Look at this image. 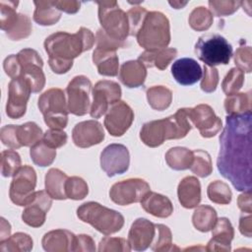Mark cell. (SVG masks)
I'll return each mask as SVG.
<instances>
[{"instance_id": "obj_19", "label": "cell", "mask_w": 252, "mask_h": 252, "mask_svg": "<svg viewBox=\"0 0 252 252\" xmlns=\"http://www.w3.org/2000/svg\"><path fill=\"white\" fill-rule=\"evenodd\" d=\"M155 234L156 224L147 219L139 218L132 223L127 241L131 249L144 251L152 244Z\"/></svg>"}, {"instance_id": "obj_38", "label": "cell", "mask_w": 252, "mask_h": 252, "mask_svg": "<svg viewBox=\"0 0 252 252\" xmlns=\"http://www.w3.org/2000/svg\"><path fill=\"white\" fill-rule=\"evenodd\" d=\"M18 140L23 147H32L42 139L43 133L41 128L34 122H26L18 125Z\"/></svg>"}, {"instance_id": "obj_49", "label": "cell", "mask_w": 252, "mask_h": 252, "mask_svg": "<svg viewBox=\"0 0 252 252\" xmlns=\"http://www.w3.org/2000/svg\"><path fill=\"white\" fill-rule=\"evenodd\" d=\"M132 250L128 241L121 237H103L98 244L99 252H109V251H122L128 252Z\"/></svg>"}, {"instance_id": "obj_17", "label": "cell", "mask_w": 252, "mask_h": 252, "mask_svg": "<svg viewBox=\"0 0 252 252\" xmlns=\"http://www.w3.org/2000/svg\"><path fill=\"white\" fill-rule=\"evenodd\" d=\"M52 198L46 191H35L32 200L25 206L22 214L24 222L32 227L41 226L46 219V214L51 208Z\"/></svg>"}, {"instance_id": "obj_61", "label": "cell", "mask_w": 252, "mask_h": 252, "mask_svg": "<svg viewBox=\"0 0 252 252\" xmlns=\"http://www.w3.org/2000/svg\"><path fill=\"white\" fill-rule=\"evenodd\" d=\"M169 3V5H171L174 9H181V8H183L186 4H187V2H180V1H173V2H168Z\"/></svg>"}, {"instance_id": "obj_21", "label": "cell", "mask_w": 252, "mask_h": 252, "mask_svg": "<svg viewBox=\"0 0 252 252\" xmlns=\"http://www.w3.org/2000/svg\"><path fill=\"white\" fill-rule=\"evenodd\" d=\"M212 238L206 247L207 251H229L234 229L226 218L218 219L212 228Z\"/></svg>"}, {"instance_id": "obj_57", "label": "cell", "mask_w": 252, "mask_h": 252, "mask_svg": "<svg viewBox=\"0 0 252 252\" xmlns=\"http://www.w3.org/2000/svg\"><path fill=\"white\" fill-rule=\"evenodd\" d=\"M55 6L61 11L67 14H75L80 10L81 2L79 1H54Z\"/></svg>"}, {"instance_id": "obj_50", "label": "cell", "mask_w": 252, "mask_h": 252, "mask_svg": "<svg viewBox=\"0 0 252 252\" xmlns=\"http://www.w3.org/2000/svg\"><path fill=\"white\" fill-rule=\"evenodd\" d=\"M203 78L201 81V90L205 93H213L216 91L219 83V72L217 68L204 65Z\"/></svg>"}, {"instance_id": "obj_28", "label": "cell", "mask_w": 252, "mask_h": 252, "mask_svg": "<svg viewBox=\"0 0 252 252\" xmlns=\"http://www.w3.org/2000/svg\"><path fill=\"white\" fill-rule=\"evenodd\" d=\"M140 139L145 145L151 148H156L162 145L166 140L164 118L145 123L140 131Z\"/></svg>"}, {"instance_id": "obj_14", "label": "cell", "mask_w": 252, "mask_h": 252, "mask_svg": "<svg viewBox=\"0 0 252 252\" xmlns=\"http://www.w3.org/2000/svg\"><path fill=\"white\" fill-rule=\"evenodd\" d=\"M187 112L192 126H195L204 138L214 137L221 129V119L208 104L201 103L191 108L187 107Z\"/></svg>"}, {"instance_id": "obj_25", "label": "cell", "mask_w": 252, "mask_h": 252, "mask_svg": "<svg viewBox=\"0 0 252 252\" xmlns=\"http://www.w3.org/2000/svg\"><path fill=\"white\" fill-rule=\"evenodd\" d=\"M146 77V67L139 60L127 61L120 67L119 80L127 88H139L143 86Z\"/></svg>"}, {"instance_id": "obj_45", "label": "cell", "mask_w": 252, "mask_h": 252, "mask_svg": "<svg viewBox=\"0 0 252 252\" xmlns=\"http://www.w3.org/2000/svg\"><path fill=\"white\" fill-rule=\"evenodd\" d=\"M20 155L14 150H6L1 153V173L4 177L14 176L21 168Z\"/></svg>"}, {"instance_id": "obj_52", "label": "cell", "mask_w": 252, "mask_h": 252, "mask_svg": "<svg viewBox=\"0 0 252 252\" xmlns=\"http://www.w3.org/2000/svg\"><path fill=\"white\" fill-rule=\"evenodd\" d=\"M234 63L236 68L240 69L242 72L250 73L252 70V60H251V47L240 45L234 53Z\"/></svg>"}, {"instance_id": "obj_6", "label": "cell", "mask_w": 252, "mask_h": 252, "mask_svg": "<svg viewBox=\"0 0 252 252\" xmlns=\"http://www.w3.org/2000/svg\"><path fill=\"white\" fill-rule=\"evenodd\" d=\"M38 108L50 129L63 130L68 123V107L63 90L51 88L40 94Z\"/></svg>"}, {"instance_id": "obj_51", "label": "cell", "mask_w": 252, "mask_h": 252, "mask_svg": "<svg viewBox=\"0 0 252 252\" xmlns=\"http://www.w3.org/2000/svg\"><path fill=\"white\" fill-rule=\"evenodd\" d=\"M148 11L141 6H134L127 12L129 24V35H135L140 29Z\"/></svg>"}, {"instance_id": "obj_47", "label": "cell", "mask_w": 252, "mask_h": 252, "mask_svg": "<svg viewBox=\"0 0 252 252\" xmlns=\"http://www.w3.org/2000/svg\"><path fill=\"white\" fill-rule=\"evenodd\" d=\"M32 31L31 19L24 14H19V19L13 29L7 32V36L12 40H20L28 37Z\"/></svg>"}, {"instance_id": "obj_9", "label": "cell", "mask_w": 252, "mask_h": 252, "mask_svg": "<svg viewBox=\"0 0 252 252\" xmlns=\"http://www.w3.org/2000/svg\"><path fill=\"white\" fill-rule=\"evenodd\" d=\"M92 82L84 75L74 77L66 88L68 111L77 116H83L91 109Z\"/></svg>"}, {"instance_id": "obj_39", "label": "cell", "mask_w": 252, "mask_h": 252, "mask_svg": "<svg viewBox=\"0 0 252 252\" xmlns=\"http://www.w3.org/2000/svg\"><path fill=\"white\" fill-rule=\"evenodd\" d=\"M151 248L153 251H172L179 250L178 247L172 244V234L168 226L158 223L156 224V234L152 242Z\"/></svg>"}, {"instance_id": "obj_24", "label": "cell", "mask_w": 252, "mask_h": 252, "mask_svg": "<svg viewBox=\"0 0 252 252\" xmlns=\"http://www.w3.org/2000/svg\"><path fill=\"white\" fill-rule=\"evenodd\" d=\"M166 128V140L184 138L192 128L187 108H179L173 115L164 118Z\"/></svg>"}, {"instance_id": "obj_36", "label": "cell", "mask_w": 252, "mask_h": 252, "mask_svg": "<svg viewBox=\"0 0 252 252\" xmlns=\"http://www.w3.org/2000/svg\"><path fill=\"white\" fill-rule=\"evenodd\" d=\"M224 109L227 115L239 114L247 111H251V94L248 93H236L231 95H227L224 99Z\"/></svg>"}, {"instance_id": "obj_26", "label": "cell", "mask_w": 252, "mask_h": 252, "mask_svg": "<svg viewBox=\"0 0 252 252\" xmlns=\"http://www.w3.org/2000/svg\"><path fill=\"white\" fill-rule=\"evenodd\" d=\"M141 206L147 213L157 218H167L173 213L171 201L166 196L152 191L145 195Z\"/></svg>"}, {"instance_id": "obj_42", "label": "cell", "mask_w": 252, "mask_h": 252, "mask_svg": "<svg viewBox=\"0 0 252 252\" xmlns=\"http://www.w3.org/2000/svg\"><path fill=\"white\" fill-rule=\"evenodd\" d=\"M207 195L213 203L220 205L229 204L232 197V193L228 185L220 180H216L209 184L207 188Z\"/></svg>"}, {"instance_id": "obj_31", "label": "cell", "mask_w": 252, "mask_h": 252, "mask_svg": "<svg viewBox=\"0 0 252 252\" xmlns=\"http://www.w3.org/2000/svg\"><path fill=\"white\" fill-rule=\"evenodd\" d=\"M35 10L33 21L40 26H52L61 18V11L55 6L54 1H33Z\"/></svg>"}, {"instance_id": "obj_60", "label": "cell", "mask_w": 252, "mask_h": 252, "mask_svg": "<svg viewBox=\"0 0 252 252\" xmlns=\"http://www.w3.org/2000/svg\"><path fill=\"white\" fill-rule=\"evenodd\" d=\"M11 233V225L10 223L4 219L1 218V228H0V242L6 240Z\"/></svg>"}, {"instance_id": "obj_3", "label": "cell", "mask_w": 252, "mask_h": 252, "mask_svg": "<svg viewBox=\"0 0 252 252\" xmlns=\"http://www.w3.org/2000/svg\"><path fill=\"white\" fill-rule=\"evenodd\" d=\"M42 66L41 57L36 50L32 48H24L18 54H11L3 62L5 73L12 79L27 80L31 84L32 93L40 92L45 85Z\"/></svg>"}, {"instance_id": "obj_34", "label": "cell", "mask_w": 252, "mask_h": 252, "mask_svg": "<svg viewBox=\"0 0 252 252\" xmlns=\"http://www.w3.org/2000/svg\"><path fill=\"white\" fill-rule=\"evenodd\" d=\"M147 99L153 109H166L172 101V92L164 86H154L147 91Z\"/></svg>"}, {"instance_id": "obj_43", "label": "cell", "mask_w": 252, "mask_h": 252, "mask_svg": "<svg viewBox=\"0 0 252 252\" xmlns=\"http://www.w3.org/2000/svg\"><path fill=\"white\" fill-rule=\"evenodd\" d=\"M213 14L208 8H205L203 6L196 7L189 15V25L190 27L197 31V32H203L207 31L213 24Z\"/></svg>"}, {"instance_id": "obj_35", "label": "cell", "mask_w": 252, "mask_h": 252, "mask_svg": "<svg viewBox=\"0 0 252 252\" xmlns=\"http://www.w3.org/2000/svg\"><path fill=\"white\" fill-rule=\"evenodd\" d=\"M32 249V239L24 232H16L0 242V252H28Z\"/></svg>"}, {"instance_id": "obj_13", "label": "cell", "mask_w": 252, "mask_h": 252, "mask_svg": "<svg viewBox=\"0 0 252 252\" xmlns=\"http://www.w3.org/2000/svg\"><path fill=\"white\" fill-rule=\"evenodd\" d=\"M32 92L31 84L23 78L12 79L8 86L6 114L12 119H19L26 113L27 102Z\"/></svg>"}, {"instance_id": "obj_11", "label": "cell", "mask_w": 252, "mask_h": 252, "mask_svg": "<svg viewBox=\"0 0 252 252\" xmlns=\"http://www.w3.org/2000/svg\"><path fill=\"white\" fill-rule=\"evenodd\" d=\"M150 185L141 178H128L114 183L109 190L112 202L120 206L138 203L150 192Z\"/></svg>"}, {"instance_id": "obj_41", "label": "cell", "mask_w": 252, "mask_h": 252, "mask_svg": "<svg viewBox=\"0 0 252 252\" xmlns=\"http://www.w3.org/2000/svg\"><path fill=\"white\" fill-rule=\"evenodd\" d=\"M190 169L199 177H207L213 171L212 158L208 152L203 150L193 151V161Z\"/></svg>"}, {"instance_id": "obj_58", "label": "cell", "mask_w": 252, "mask_h": 252, "mask_svg": "<svg viewBox=\"0 0 252 252\" xmlns=\"http://www.w3.org/2000/svg\"><path fill=\"white\" fill-rule=\"evenodd\" d=\"M237 205L238 208L246 214H251L252 212V205H251V191H243L237 198Z\"/></svg>"}, {"instance_id": "obj_23", "label": "cell", "mask_w": 252, "mask_h": 252, "mask_svg": "<svg viewBox=\"0 0 252 252\" xmlns=\"http://www.w3.org/2000/svg\"><path fill=\"white\" fill-rule=\"evenodd\" d=\"M178 200L186 209L196 208L201 202V184L197 177L186 176L177 187Z\"/></svg>"}, {"instance_id": "obj_54", "label": "cell", "mask_w": 252, "mask_h": 252, "mask_svg": "<svg viewBox=\"0 0 252 252\" xmlns=\"http://www.w3.org/2000/svg\"><path fill=\"white\" fill-rule=\"evenodd\" d=\"M18 125H6L1 128L0 138L2 143L11 149L21 148V144L18 140Z\"/></svg>"}, {"instance_id": "obj_59", "label": "cell", "mask_w": 252, "mask_h": 252, "mask_svg": "<svg viewBox=\"0 0 252 252\" xmlns=\"http://www.w3.org/2000/svg\"><path fill=\"white\" fill-rule=\"evenodd\" d=\"M239 230L246 237H251L252 232V218L251 214L242 215L239 220Z\"/></svg>"}, {"instance_id": "obj_40", "label": "cell", "mask_w": 252, "mask_h": 252, "mask_svg": "<svg viewBox=\"0 0 252 252\" xmlns=\"http://www.w3.org/2000/svg\"><path fill=\"white\" fill-rule=\"evenodd\" d=\"M18 1H0V28L6 33L16 25L19 14L17 13Z\"/></svg>"}, {"instance_id": "obj_44", "label": "cell", "mask_w": 252, "mask_h": 252, "mask_svg": "<svg viewBox=\"0 0 252 252\" xmlns=\"http://www.w3.org/2000/svg\"><path fill=\"white\" fill-rule=\"evenodd\" d=\"M89 193L87 182L79 176L68 177L65 183V194L68 199L83 200Z\"/></svg>"}, {"instance_id": "obj_53", "label": "cell", "mask_w": 252, "mask_h": 252, "mask_svg": "<svg viewBox=\"0 0 252 252\" xmlns=\"http://www.w3.org/2000/svg\"><path fill=\"white\" fill-rule=\"evenodd\" d=\"M67 134L63 130H57V129H50L47 130L43 136L42 141L50 148L57 149L62 146H64L67 142Z\"/></svg>"}, {"instance_id": "obj_55", "label": "cell", "mask_w": 252, "mask_h": 252, "mask_svg": "<svg viewBox=\"0 0 252 252\" xmlns=\"http://www.w3.org/2000/svg\"><path fill=\"white\" fill-rule=\"evenodd\" d=\"M95 42H96V47L113 49V50H117L120 47L126 46L125 41L116 40V39L110 37L102 29L97 30L96 34H95Z\"/></svg>"}, {"instance_id": "obj_33", "label": "cell", "mask_w": 252, "mask_h": 252, "mask_svg": "<svg viewBox=\"0 0 252 252\" xmlns=\"http://www.w3.org/2000/svg\"><path fill=\"white\" fill-rule=\"evenodd\" d=\"M218 220L216 210L209 205L197 206L192 216L194 227L201 232L210 231Z\"/></svg>"}, {"instance_id": "obj_2", "label": "cell", "mask_w": 252, "mask_h": 252, "mask_svg": "<svg viewBox=\"0 0 252 252\" xmlns=\"http://www.w3.org/2000/svg\"><path fill=\"white\" fill-rule=\"evenodd\" d=\"M94 41V33L84 27L75 33L57 32L50 34L44 40L49 67L56 74L67 73L73 66V60L90 50Z\"/></svg>"}, {"instance_id": "obj_27", "label": "cell", "mask_w": 252, "mask_h": 252, "mask_svg": "<svg viewBox=\"0 0 252 252\" xmlns=\"http://www.w3.org/2000/svg\"><path fill=\"white\" fill-rule=\"evenodd\" d=\"M93 62L102 76L115 77L118 74V56L116 50L96 47L93 53Z\"/></svg>"}, {"instance_id": "obj_7", "label": "cell", "mask_w": 252, "mask_h": 252, "mask_svg": "<svg viewBox=\"0 0 252 252\" xmlns=\"http://www.w3.org/2000/svg\"><path fill=\"white\" fill-rule=\"evenodd\" d=\"M195 53L204 65H226L232 55V46L220 34H205L198 38Z\"/></svg>"}, {"instance_id": "obj_30", "label": "cell", "mask_w": 252, "mask_h": 252, "mask_svg": "<svg viewBox=\"0 0 252 252\" xmlns=\"http://www.w3.org/2000/svg\"><path fill=\"white\" fill-rule=\"evenodd\" d=\"M68 176L58 168H50L45 174V191L55 200L67 199L65 194V183Z\"/></svg>"}, {"instance_id": "obj_22", "label": "cell", "mask_w": 252, "mask_h": 252, "mask_svg": "<svg viewBox=\"0 0 252 252\" xmlns=\"http://www.w3.org/2000/svg\"><path fill=\"white\" fill-rule=\"evenodd\" d=\"M76 235L67 229H54L45 233L41 244L47 252L74 251Z\"/></svg>"}, {"instance_id": "obj_1", "label": "cell", "mask_w": 252, "mask_h": 252, "mask_svg": "<svg viewBox=\"0 0 252 252\" xmlns=\"http://www.w3.org/2000/svg\"><path fill=\"white\" fill-rule=\"evenodd\" d=\"M251 111L227 115L220 137L217 166L238 191L251 190Z\"/></svg>"}, {"instance_id": "obj_20", "label": "cell", "mask_w": 252, "mask_h": 252, "mask_svg": "<svg viewBox=\"0 0 252 252\" xmlns=\"http://www.w3.org/2000/svg\"><path fill=\"white\" fill-rule=\"evenodd\" d=\"M174 80L182 86H191L197 83L203 75L200 64L193 58H180L171 66Z\"/></svg>"}, {"instance_id": "obj_4", "label": "cell", "mask_w": 252, "mask_h": 252, "mask_svg": "<svg viewBox=\"0 0 252 252\" xmlns=\"http://www.w3.org/2000/svg\"><path fill=\"white\" fill-rule=\"evenodd\" d=\"M136 37L139 45L147 51L165 48L170 42L168 19L160 12H148L136 33Z\"/></svg>"}, {"instance_id": "obj_15", "label": "cell", "mask_w": 252, "mask_h": 252, "mask_svg": "<svg viewBox=\"0 0 252 252\" xmlns=\"http://www.w3.org/2000/svg\"><path fill=\"white\" fill-rule=\"evenodd\" d=\"M129 163V151L124 145L110 144L100 154V167L109 177L126 172Z\"/></svg>"}, {"instance_id": "obj_5", "label": "cell", "mask_w": 252, "mask_h": 252, "mask_svg": "<svg viewBox=\"0 0 252 252\" xmlns=\"http://www.w3.org/2000/svg\"><path fill=\"white\" fill-rule=\"evenodd\" d=\"M77 216L104 235L115 233L124 225V217L119 212L96 202L82 204L77 209Z\"/></svg>"}, {"instance_id": "obj_32", "label": "cell", "mask_w": 252, "mask_h": 252, "mask_svg": "<svg viewBox=\"0 0 252 252\" xmlns=\"http://www.w3.org/2000/svg\"><path fill=\"white\" fill-rule=\"evenodd\" d=\"M167 165L174 170H185L190 168L193 161V151L184 147H174L165 154Z\"/></svg>"}, {"instance_id": "obj_29", "label": "cell", "mask_w": 252, "mask_h": 252, "mask_svg": "<svg viewBox=\"0 0 252 252\" xmlns=\"http://www.w3.org/2000/svg\"><path fill=\"white\" fill-rule=\"evenodd\" d=\"M177 56V49L173 47L162 48L154 51H144L140 54L138 60L146 68L157 67L159 70H165L169 63Z\"/></svg>"}, {"instance_id": "obj_56", "label": "cell", "mask_w": 252, "mask_h": 252, "mask_svg": "<svg viewBox=\"0 0 252 252\" xmlns=\"http://www.w3.org/2000/svg\"><path fill=\"white\" fill-rule=\"evenodd\" d=\"M74 251H95L94 239L88 234L76 235Z\"/></svg>"}, {"instance_id": "obj_12", "label": "cell", "mask_w": 252, "mask_h": 252, "mask_svg": "<svg viewBox=\"0 0 252 252\" xmlns=\"http://www.w3.org/2000/svg\"><path fill=\"white\" fill-rule=\"evenodd\" d=\"M121 88L113 81H98L93 89V102L90 114L93 118H99L106 113L110 105L120 100Z\"/></svg>"}, {"instance_id": "obj_8", "label": "cell", "mask_w": 252, "mask_h": 252, "mask_svg": "<svg viewBox=\"0 0 252 252\" xmlns=\"http://www.w3.org/2000/svg\"><path fill=\"white\" fill-rule=\"evenodd\" d=\"M96 4L101 29L110 37L124 41L129 35L127 13L119 8L116 1H97Z\"/></svg>"}, {"instance_id": "obj_46", "label": "cell", "mask_w": 252, "mask_h": 252, "mask_svg": "<svg viewBox=\"0 0 252 252\" xmlns=\"http://www.w3.org/2000/svg\"><path fill=\"white\" fill-rule=\"evenodd\" d=\"M244 73L238 68H231L221 83V89L226 95L236 94L243 86Z\"/></svg>"}, {"instance_id": "obj_18", "label": "cell", "mask_w": 252, "mask_h": 252, "mask_svg": "<svg viewBox=\"0 0 252 252\" xmlns=\"http://www.w3.org/2000/svg\"><path fill=\"white\" fill-rule=\"evenodd\" d=\"M72 139L79 148H89L97 145L104 139L103 127L96 120L79 122L72 130Z\"/></svg>"}, {"instance_id": "obj_37", "label": "cell", "mask_w": 252, "mask_h": 252, "mask_svg": "<svg viewBox=\"0 0 252 252\" xmlns=\"http://www.w3.org/2000/svg\"><path fill=\"white\" fill-rule=\"evenodd\" d=\"M30 155L34 164L43 167L50 165L54 161L56 158V149L48 147L42 140H39L31 147Z\"/></svg>"}, {"instance_id": "obj_16", "label": "cell", "mask_w": 252, "mask_h": 252, "mask_svg": "<svg viewBox=\"0 0 252 252\" xmlns=\"http://www.w3.org/2000/svg\"><path fill=\"white\" fill-rule=\"evenodd\" d=\"M134 120L132 108L122 100H119L108 108L104 118V127L113 137H120L130 128Z\"/></svg>"}, {"instance_id": "obj_10", "label": "cell", "mask_w": 252, "mask_h": 252, "mask_svg": "<svg viewBox=\"0 0 252 252\" xmlns=\"http://www.w3.org/2000/svg\"><path fill=\"white\" fill-rule=\"evenodd\" d=\"M36 173L30 165L21 166L10 184L9 196L17 206L28 205L34 196Z\"/></svg>"}, {"instance_id": "obj_48", "label": "cell", "mask_w": 252, "mask_h": 252, "mask_svg": "<svg viewBox=\"0 0 252 252\" xmlns=\"http://www.w3.org/2000/svg\"><path fill=\"white\" fill-rule=\"evenodd\" d=\"M242 5L241 1H209L210 11L217 17L229 16L236 12Z\"/></svg>"}]
</instances>
